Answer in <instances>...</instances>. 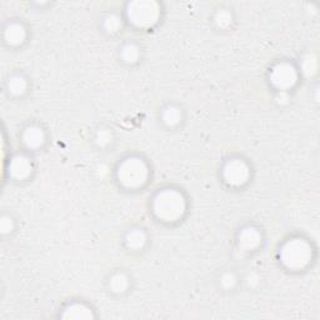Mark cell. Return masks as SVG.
Wrapping results in <instances>:
<instances>
[{
  "instance_id": "cell-1",
  "label": "cell",
  "mask_w": 320,
  "mask_h": 320,
  "mask_svg": "<svg viewBox=\"0 0 320 320\" xmlns=\"http://www.w3.org/2000/svg\"><path fill=\"white\" fill-rule=\"evenodd\" d=\"M184 210L185 200L176 190H163L154 199V212L163 220H176Z\"/></svg>"
},
{
  "instance_id": "cell-2",
  "label": "cell",
  "mask_w": 320,
  "mask_h": 320,
  "mask_svg": "<svg viewBox=\"0 0 320 320\" xmlns=\"http://www.w3.org/2000/svg\"><path fill=\"white\" fill-rule=\"evenodd\" d=\"M280 258L290 269H301L312 259V248L303 239H292L281 248Z\"/></svg>"
},
{
  "instance_id": "cell-3",
  "label": "cell",
  "mask_w": 320,
  "mask_h": 320,
  "mask_svg": "<svg viewBox=\"0 0 320 320\" xmlns=\"http://www.w3.org/2000/svg\"><path fill=\"white\" fill-rule=\"evenodd\" d=\"M118 178L120 183L128 188L140 187L148 178V168L140 159H128L118 169Z\"/></svg>"
},
{
  "instance_id": "cell-4",
  "label": "cell",
  "mask_w": 320,
  "mask_h": 320,
  "mask_svg": "<svg viewBox=\"0 0 320 320\" xmlns=\"http://www.w3.org/2000/svg\"><path fill=\"white\" fill-rule=\"evenodd\" d=\"M128 17L134 25L149 28L159 18V6L154 1H134L129 4Z\"/></svg>"
},
{
  "instance_id": "cell-5",
  "label": "cell",
  "mask_w": 320,
  "mask_h": 320,
  "mask_svg": "<svg viewBox=\"0 0 320 320\" xmlns=\"http://www.w3.org/2000/svg\"><path fill=\"white\" fill-rule=\"evenodd\" d=\"M297 70L288 63H280L275 65L270 73V82L280 91H285L286 89L292 88L297 83Z\"/></svg>"
},
{
  "instance_id": "cell-6",
  "label": "cell",
  "mask_w": 320,
  "mask_h": 320,
  "mask_svg": "<svg viewBox=\"0 0 320 320\" xmlns=\"http://www.w3.org/2000/svg\"><path fill=\"white\" fill-rule=\"evenodd\" d=\"M248 176H249V168L243 160L233 159L224 167V179L230 185L238 187V185L244 184Z\"/></svg>"
},
{
  "instance_id": "cell-7",
  "label": "cell",
  "mask_w": 320,
  "mask_h": 320,
  "mask_svg": "<svg viewBox=\"0 0 320 320\" xmlns=\"http://www.w3.org/2000/svg\"><path fill=\"white\" fill-rule=\"evenodd\" d=\"M31 163L26 156L24 155H17L12 159L10 162V167H9V173L14 179L21 180L25 179L26 176L30 175L31 173Z\"/></svg>"
},
{
  "instance_id": "cell-8",
  "label": "cell",
  "mask_w": 320,
  "mask_h": 320,
  "mask_svg": "<svg viewBox=\"0 0 320 320\" xmlns=\"http://www.w3.org/2000/svg\"><path fill=\"white\" fill-rule=\"evenodd\" d=\"M261 241L260 233L255 228H245L239 234V247L244 250H253Z\"/></svg>"
},
{
  "instance_id": "cell-9",
  "label": "cell",
  "mask_w": 320,
  "mask_h": 320,
  "mask_svg": "<svg viewBox=\"0 0 320 320\" xmlns=\"http://www.w3.org/2000/svg\"><path fill=\"white\" fill-rule=\"evenodd\" d=\"M63 318L64 319H90L93 318V314H91L90 309L86 308L83 304H73L69 308H66V310L63 314Z\"/></svg>"
},
{
  "instance_id": "cell-10",
  "label": "cell",
  "mask_w": 320,
  "mask_h": 320,
  "mask_svg": "<svg viewBox=\"0 0 320 320\" xmlns=\"http://www.w3.org/2000/svg\"><path fill=\"white\" fill-rule=\"evenodd\" d=\"M5 39L9 44L12 45H18L25 39V30L23 25L18 23H13L5 29Z\"/></svg>"
},
{
  "instance_id": "cell-11",
  "label": "cell",
  "mask_w": 320,
  "mask_h": 320,
  "mask_svg": "<svg viewBox=\"0 0 320 320\" xmlns=\"http://www.w3.org/2000/svg\"><path fill=\"white\" fill-rule=\"evenodd\" d=\"M23 139L29 148H38L44 142V133L40 128L30 127L24 133Z\"/></svg>"
},
{
  "instance_id": "cell-12",
  "label": "cell",
  "mask_w": 320,
  "mask_h": 320,
  "mask_svg": "<svg viewBox=\"0 0 320 320\" xmlns=\"http://www.w3.org/2000/svg\"><path fill=\"white\" fill-rule=\"evenodd\" d=\"M145 234L139 229L131 230L127 236V244L128 247L131 248V249H139V248H143V245L145 244Z\"/></svg>"
},
{
  "instance_id": "cell-13",
  "label": "cell",
  "mask_w": 320,
  "mask_h": 320,
  "mask_svg": "<svg viewBox=\"0 0 320 320\" xmlns=\"http://www.w3.org/2000/svg\"><path fill=\"white\" fill-rule=\"evenodd\" d=\"M318 60L314 54H308L304 57L303 63H301V71L305 77H313L317 71Z\"/></svg>"
},
{
  "instance_id": "cell-14",
  "label": "cell",
  "mask_w": 320,
  "mask_h": 320,
  "mask_svg": "<svg viewBox=\"0 0 320 320\" xmlns=\"http://www.w3.org/2000/svg\"><path fill=\"white\" fill-rule=\"evenodd\" d=\"M181 119V113L178 108L175 107H168V108L164 109V113H163V120L164 123H167L170 127H174V125L178 124Z\"/></svg>"
},
{
  "instance_id": "cell-15",
  "label": "cell",
  "mask_w": 320,
  "mask_h": 320,
  "mask_svg": "<svg viewBox=\"0 0 320 320\" xmlns=\"http://www.w3.org/2000/svg\"><path fill=\"white\" fill-rule=\"evenodd\" d=\"M8 89L9 91L14 94V95H20V94H23L26 89L25 80L21 77H19V75L12 77L8 82Z\"/></svg>"
},
{
  "instance_id": "cell-16",
  "label": "cell",
  "mask_w": 320,
  "mask_h": 320,
  "mask_svg": "<svg viewBox=\"0 0 320 320\" xmlns=\"http://www.w3.org/2000/svg\"><path fill=\"white\" fill-rule=\"evenodd\" d=\"M122 57L128 63L136 62V59L139 58V49L136 48V45L131 44V43H128V44L123 46Z\"/></svg>"
},
{
  "instance_id": "cell-17",
  "label": "cell",
  "mask_w": 320,
  "mask_h": 320,
  "mask_svg": "<svg viewBox=\"0 0 320 320\" xmlns=\"http://www.w3.org/2000/svg\"><path fill=\"white\" fill-rule=\"evenodd\" d=\"M110 288L115 293H123L128 288V279L123 274L113 275L110 279Z\"/></svg>"
},
{
  "instance_id": "cell-18",
  "label": "cell",
  "mask_w": 320,
  "mask_h": 320,
  "mask_svg": "<svg viewBox=\"0 0 320 320\" xmlns=\"http://www.w3.org/2000/svg\"><path fill=\"white\" fill-rule=\"evenodd\" d=\"M104 28L109 31V33H116L122 28V20L118 15L110 14L104 19Z\"/></svg>"
},
{
  "instance_id": "cell-19",
  "label": "cell",
  "mask_w": 320,
  "mask_h": 320,
  "mask_svg": "<svg viewBox=\"0 0 320 320\" xmlns=\"http://www.w3.org/2000/svg\"><path fill=\"white\" fill-rule=\"evenodd\" d=\"M95 142L99 147H107L111 142V133L108 129H100L95 135Z\"/></svg>"
},
{
  "instance_id": "cell-20",
  "label": "cell",
  "mask_w": 320,
  "mask_h": 320,
  "mask_svg": "<svg viewBox=\"0 0 320 320\" xmlns=\"http://www.w3.org/2000/svg\"><path fill=\"white\" fill-rule=\"evenodd\" d=\"M215 23L221 28L230 25L232 23V14L228 10H219L215 15Z\"/></svg>"
},
{
  "instance_id": "cell-21",
  "label": "cell",
  "mask_w": 320,
  "mask_h": 320,
  "mask_svg": "<svg viewBox=\"0 0 320 320\" xmlns=\"http://www.w3.org/2000/svg\"><path fill=\"white\" fill-rule=\"evenodd\" d=\"M220 283L225 289H232L236 283L235 275L233 274V273H225V274H223V277H221Z\"/></svg>"
},
{
  "instance_id": "cell-22",
  "label": "cell",
  "mask_w": 320,
  "mask_h": 320,
  "mask_svg": "<svg viewBox=\"0 0 320 320\" xmlns=\"http://www.w3.org/2000/svg\"><path fill=\"white\" fill-rule=\"evenodd\" d=\"M0 228H1V232H3L4 234L12 232L13 229L12 219L9 218V216H3V218H1V221H0Z\"/></svg>"
},
{
  "instance_id": "cell-23",
  "label": "cell",
  "mask_w": 320,
  "mask_h": 320,
  "mask_svg": "<svg viewBox=\"0 0 320 320\" xmlns=\"http://www.w3.org/2000/svg\"><path fill=\"white\" fill-rule=\"evenodd\" d=\"M259 281H260V278H259V275L256 274V273H250V274L248 275L247 283H248V285L252 286V288H254V286L258 285Z\"/></svg>"
},
{
  "instance_id": "cell-24",
  "label": "cell",
  "mask_w": 320,
  "mask_h": 320,
  "mask_svg": "<svg viewBox=\"0 0 320 320\" xmlns=\"http://www.w3.org/2000/svg\"><path fill=\"white\" fill-rule=\"evenodd\" d=\"M277 100L280 104H285L288 100H289V97H288V93L286 91H279L278 95H277Z\"/></svg>"
}]
</instances>
